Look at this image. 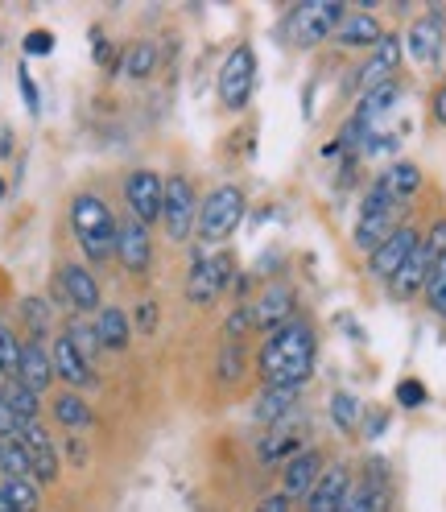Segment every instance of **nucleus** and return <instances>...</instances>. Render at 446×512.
<instances>
[{"mask_svg":"<svg viewBox=\"0 0 446 512\" xmlns=\"http://www.w3.org/2000/svg\"><path fill=\"white\" fill-rule=\"evenodd\" d=\"M314 356H318V343H314V331L302 318H290L285 327H277L265 347H261V376L273 389H302L314 372Z\"/></svg>","mask_w":446,"mask_h":512,"instance_id":"f257e3e1","label":"nucleus"},{"mask_svg":"<svg viewBox=\"0 0 446 512\" xmlns=\"http://www.w3.org/2000/svg\"><path fill=\"white\" fill-rule=\"evenodd\" d=\"M71 228L79 236V248L91 256L95 265L116 256V219L100 195H75L71 203Z\"/></svg>","mask_w":446,"mask_h":512,"instance_id":"f03ea898","label":"nucleus"},{"mask_svg":"<svg viewBox=\"0 0 446 512\" xmlns=\"http://www.w3.org/2000/svg\"><path fill=\"white\" fill-rule=\"evenodd\" d=\"M215 91H219V104L228 112H244L252 91H257V50L248 42H240L228 58H223V67L215 75Z\"/></svg>","mask_w":446,"mask_h":512,"instance_id":"7ed1b4c3","label":"nucleus"},{"mask_svg":"<svg viewBox=\"0 0 446 512\" xmlns=\"http://www.w3.org/2000/svg\"><path fill=\"white\" fill-rule=\"evenodd\" d=\"M244 219V190L240 186H215L199 207V240L223 244Z\"/></svg>","mask_w":446,"mask_h":512,"instance_id":"20e7f679","label":"nucleus"},{"mask_svg":"<svg viewBox=\"0 0 446 512\" xmlns=\"http://www.w3.org/2000/svg\"><path fill=\"white\" fill-rule=\"evenodd\" d=\"M199 190L186 174H170L166 178V207H162V223L174 244H186L190 232L199 228Z\"/></svg>","mask_w":446,"mask_h":512,"instance_id":"39448f33","label":"nucleus"},{"mask_svg":"<svg viewBox=\"0 0 446 512\" xmlns=\"http://www.w3.org/2000/svg\"><path fill=\"white\" fill-rule=\"evenodd\" d=\"M343 17H347V9L339 0H306V5H298L290 13V34L298 46H318V42L335 38Z\"/></svg>","mask_w":446,"mask_h":512,"instance_id":"423d86ee","label":"nucleus"},{"mask_svg":"<svg viewBox=\"0 0 446 512\" xmlns=\"http://www.w3.org/2000/svg\"><path fill=\"white\" fill-rule=\"evenodd\" d=\"M232 273H236V261L228 252H215V256L195 252V269H190V277H186V298L199 302V306H211L223 290H228Z\"/></svg>","mask_w":446,"mask_h":512,"instance_id":"0eeeda50","label":"nucleus"},{"mask_svg":"<svg viewBox=\"0 0 446 512\" xmlns=\"http://www.w3.org/2000/svg\"><path fill=\"white\" fill-rule=\"evenodd\" d=\"M124 199H129V215L141 219L145 228L162 219L166 207V178H157L153 170H133L129 182H124Z\"/></svg>","mask_w":446,"mask_h":512,"instance_id":"6e6552de","label":"nucleus"},{"mask_svg":"<svg viewBox=\"0 0 446 512\" xmlns=\"http://www.w3.org/2000/svg\"><path fill=\"white\" fill-rule=\"evenodd\" d=\"M418 244H422V232L409 228V223H401V228H397L385 244H380L376 252H368V273H372L376 281H393Z\"/></svg>","mask_w":446,"mask_h":512,"instance_id":"1a4fd4ad","label":"nucleus"},{"mask_svg":"<svg viewBox=\"0 0 446 512\" xmlns=\"http://www.w3.org/2000/svg\"><path fill=\"white\" fill-rule=\"evenodd\" d=\"M116 256H120V265L129 269V273H149V265H153V236H149V228L141 219H120L116 223Z\"/></svg>","mask_w":446,"mask_h":512,"instance_id":"9d476101","label":"nucleus"},{"mask_svg":"<svg viewBox=\"0 0 446 512\" xmlns=\"http://www.w3.org/2000/svg\"><path fill=\"white\" fill-rule=\"evenodd\" d=\"M248 314H252V327L265 331V335H273L277 327H285V323L294 318V290H290L285 281H273L269 290L257 294V302L248 306Z\"/></svg>","mask_w":446,"mask_h":512,"instance_id":"9b49d317","label":"nucleus"},{"mask_svg":"<svg viewBox=\"0 0 446 512\" xmlns=\"http://www.w3.org/2000/svg\"><path fill=\"white\" fill-rule=\"evenodd\" d=\"M347 492H352V471H347V463H331V467H323L318 484L310 488V496L302 504H306V512H339Z\"/></svg>","mask_w":446,"mask_h":512,"instance_id":"f8f14e48","label":"nucleus"},{"mask_svg":"<svg viewBox=\"0 0 446 512\" xmlns=\"http://www.w3.org/2000/svg\"><path fill=\"white\" fill-rule=\"evenodd\" d=\"M442 46H446V29L438 17H418L405 29V54L418 62V67H434L442 58Z\"/></svg>","mask_w":446,"mask_h":512,"instance_id":"ddd939ff","label":"nucleus"},{"mask_svg":"<svg viewBox=\"0 0 446 512\" xmlns=\"http://www.w3.org/2000/svg\"><path fill=\"white\" fill-rule=\"evenodd\" d=\"M401 50H405V38L401 34H385L376 42V50L368 54V62L360 67V91H372L380 83H393V71L401 67Z\"/></svg>","mask_w":446,"mask_h":512,"instance_id":"4468645a","label":"nucleus"},{"mask_svg":"<svg viewBox=\"0 0 446 512\" xmlns=\"http://www.w3.org/2000/svg\"><path fill=\"white\" fill-rule=\"evenodd\" d=\"M58 285H62V298H67L75 310H83V314H100V281H95V273L87 269V265H62L58 269Z\"/></svg>","mask_w":446,"mask_h":512,"instance_id":"2eb2a0df","label":"nucleus"},{"mask_svg":"<svg viewBox=\"0 0 446 512\" xmlns=\"http://www.w3.org/2000/svg\"><path fill=\"white\" fill-rule=\"evenodd\" d=\"M21 442H25V451L29 459H34V484H54L58 479V451H54V438L42 422H25L21 426Z\"/></svg>","mask_w":446,"mask_h":512,"instance_id":"dca6fc26","label":"nucleus"},{"mask_svg":"<svg viewBox=\"0 0 446 512\" xmlns=\"http://www.w3.org/2000/svg\"><path fill=\"white\" fill-rule=\"evenodd\" d=\"M318 475H323V455L306 446L302 455H294L290 463L281 467V492L290 496V500H306L310 488L318 484Z\"/></svg>","mask_w":446,"mask_h":512,"instance_id":"f3484780","label":"nucleus"},{"mask_svg":"<svg viewBox=\"0 0 446 512\" xmlns=\"http://www.w3.org/2000/svg\"><path fill=\"white\" fill-rule=\"evenodd\" d=\"M50 360H54V376L67 380L71 389H87V384H91V360L83 356V351H79L67 335H54Z\"/></svg>","mask_w":446,"mask_h":512,"instance_id":"a211bd4d","label":"nucleus"},{"mask_svg":"<svg viewBox=\"0 0 446 512\" xmlns=\"http://www.w3.org/2000/svg\"><path fill=\"white\" fill-rule=\"evenodd\" d=\"M380 38H385V29H380V21H376L368 9L347 13V17L339 21V29H335V42L347 46V50H376Z\"/></svg>","mask_w":446,"mask_h":512,"instance_id":"6ab92c4d","label":"nucleus"},{"mask_svg":"<svg viewBox=\"0 0 446 512\" xmlns=\"http://www.w3.org/2000/svg\"><path fill=\"white\" fill-rule=\"evenodd\" d=\"M25 389H34L38 397L54 384V360H50V351L34 339H25L21 343V376H17Z\"/></svg>","mask_w":446,"mask_h":512,"instance_id":"aec40b11","label":"nucleus"},{"mask_svg":"<svg viewBox=\"0 0 446 512\" xmlns=\"http://www.w3.org/2000/svg\"><path fill=\"white\" fill-rule=\"evenodd\" d=\"M430 273H434V261H430V256H426V248L418 244V248H413V256H409V261L401 265V273L389 281V290L401 298V302H409V298H418L422 290H426V281H430Z\"/></svg>","mask_w":446,"mask_h":512,"instance_id":"412c9836","label":"nucleus"},{"mask_svg":"<svg viewBox=\"0 0 446 512\" xmlns=\"http://www.w3.org/2000/svg\"><path fill=\"white\" fill-rule=\"evenodd\" d=\"M397 100H401V83H397V79H393V83H380V87H372V91H364V95H360V108H356V116H352V120L372 133V128L393 112V104H397Z\"/></svg>","mask_w":446,"mask_h":512,"instance_id":"4be33fe9","label":"nucleus"},{"mask_svg":"<svg viewBox=\"0 0 446 512\" xmlns=\"http://www.w3.org/2000/svg\"><path fill=\"white\" fill-rule=\"evenodd\" d=\"M294 405H298V389H273V384H265L261 397L252 401V418L265 426H281L294 413Z\"/></svg>","mask_w":446,"mask_h":512,"instance_id":"5701e85b","label":"nucleus"},{"mask_svg":"<svg viewBox=\"0 0 446 512\" xmlns=\"http://www.w3.org/2000/svg\"><path fill=\"white\" fill-rule=\"evenodd\" d=\"M401 228L397 223V211H380V215H360L356 219V232H352V244L360 252H376L380 244H385L393 232Z\"/></svg>","mask_w":446,"mask_h":512,"instance_id":"b1692460","label":"nucleus"},{"mask_svg":"<svg viewBox=\"0 0 446 512\" xmlns=\"http://www.w3.org/2000/svg\"><path fill=\"white\" fill-rule=\"evenodd\" d=\"M95 335H100V347L108 351H124L129 347V335H133V323L129 314H124L120 306H100V314H95Z\"/></svg>","mask_w":446,"mask_h":512,"instance_id":"393cba45","label":"nucleus"},{"mask_svg":"<svg viewBox=\"0 0 446 512\" xmlns=\"http://www.w3.org/2000/svg\"><path fill=\"white\" fill-rule=\"evenodd\" d=\"M302 451H306L302 430H285V426H277L273 434L261 438V459H265V463H290V459L302 455Z\"/></svg>","mask_w":446,"mask_h":512,"instance_id":"a878e982","label":"nucleus"},{"mask_svg":"<svg viewBox=\"0 0 446 512\" xmlns=\"http://www.w3.org/2000/svg\"><path fill=\"white\" fill-rule=\"evenodd\" d=\"M380 182H385V190L397 203H405V199H413L422 190V170L413 162H393L385 174H380Z\"/></svg>","mask_w":446,"mask_h":512,"instance_id":"bb28decb","label":"nucleus"},{"mask_svg":"<svg viewBox=\"0 0 446 512\" xmlns=\"http://www.w3.org/2000/svg\"><path fill=\"white\" fill-rule=\"evenodd\" d=\"M50 409H54V422L67 426V430H87L91 426V405L79 393H58L50 401Z\"/></svg>","mask_w":446,"mask_h":512,"instance_id":"cd10ccee","label":"nucleus"},{"mask_svg":"<svg viewBox=\"0 0 446 512\" xmlns=\"http://www.w3.org/2000/svg\"><path fill=\"white\" fill-rule=\"evenodd\" d=\"M120 75H129V79H149L157 71V46L153 42H133L129 50L120 54Z\"/></svg>","mask_w":446,"mask_h":512,"instance_id":"c85d7f7f","label":"nucleus"},{"mask_svg":"<svg viewBox=\"0 0 446 512\" xmlns=\"http://www.w3.org/2000/svg\"><path fill=\"white\" fill-rule=\"evenodd\" d=\"M0 471L5 479H34V459L21 438H0Z\"/></svg>","mask_w":446,"mask_h":512,"instance_id":"c756f323","label":"nucleus"},{"mask_svg":"<svg viewBox=\"0 0 446 512\" xmlns=\"http://www.w3.org/2000/svg\"><path fill=\"white\" fill-rule=\"evenodd\" d=\"M331 422H335L343 434H356V430H360V422H364V401H360L356 393L339 389V393L331 397Z\"/></svg>","mask_w":446,"mask_h":512,"instance_id":"7c9ffc66","label":"nucleus"},{"mask_svg":"<svg viewBox=\"0 0 446 512\" xmlns=\"http://www.w3.org/2000/svg\"><path fill=\"white\" fill-rule=\"evenodd\" d=\"M5 405L17 413V422H38V413H42L38 393L25 389L21 380H9V384H5Z\"/></svg>","mask_w":446,"mask_h":512,"instance_id":"2f4dec72","label":"nucleus"},{"mask_svg":"<svg viewBox=\"0 0 446 512\" xmlns=\"http://www.w3.org/2000/svg\"><path fill=\"white\" fill-rule=\"evenodd\" d=\"M21 314H25V335L34 339V343H42V339L50 335V327H54L50 302H46V298H25V302H21Z\"/></svg>","mask_w":446,"mask_h":512,"instance_id":"473e14b6","label":"nucleus"},{"mask_svg":"<svg viewBox=\"0 0 446 512\" xmlns=\"http://www.w3.org/2000/svg\"><path fill=\"white\" fill-rule=\"evenodd\" d=\"M21 376V339L13 327L0 323V380H17Z\"/></svg>","mask_w":446,"mask_h":512,"instance_id":"72a5a7b5","label":"nucleus"},{"mask_svg":"<svg viewBox=\"0 0 446 512\" xmlns=\"http://www.w3.org/2000/svg\"><path fill=\"white\" fill-rule=\"evenodd\" d=\"M0 492L9 496V504H13L17 512H38V508H42V492H38L34 479H5V484H0Z\"/></svg>","mask_w":446,"mask_h":512,"instance_id":"f704fd0d","label":"nucleus"},{"mask_svg":"<svg viewBox=\"0 0 446 512\" xmlns=\"http://www.w3.org/2000/svg\"><path fill=\"white\" fill-rule=\"evenodd\" d=\"M426 302H430V310H434L438 318H446V256L434 265V273H430V281H426Z\"/></svg>","mask_w":446,"mask_h":512,"instance_id":"c9c22d12","label":"nucleus"},{"mask_svg":"<svg viewBox=\"0 0 446 512\" xmlns=\"http://www.w3.org/2000/svg\"><path fill=\"white\" fill-rule=\"evenodd\" d=\"M240 376H244V347L240 339H232L219 351V380H240Z\"/></svg>","mask_w":446,"mask_h":512,"instance_id":"e433bc0d","label":"nucleus"},{"mask_svg":"<svg viewBox=\"0 0 446 512\" xmlns=\"http://www.w3.org/2000/svg\"><path fill=\"white\" fill-rule=\"evenodd\" d=\"M397 401H401L405 409H422V405H426V384L413 380V376H405V380L397 384Z\"/></svg>","mask_w":446,"mask_h":512,"instance_id":"4c0bfd02","label":"nucleus"},{"mask_svg":"<svg viewBox=\"0 0 446 512\" xmlns=\"http://www.w3.org/2000/svg\"><path fill=\"white\" fill-rule=\"evenodd\" d=\"M67 339H71V343L83 351L87 360L95 356V351H100V335H95V327H87V323H75V327L67 331Z\"/></svg>","mask_w":446,"mask_h":512,"instance_id":"58836bf2","label":"nucleus"},{"mask_svg":"<svg viewBox=\"0 0 446 512\" xmlns=\"http://www.w3.org/2000/svg\"><path fill=\"white\" fill-rule=\"evenodd\" d=\"M422 248H426V256H430L434 265L442 261V256H446V219H438L434 228H430V232L422 236Z\"/></svg>","mask_w":446,"mask_h":512,"instance_id":"ea45409f","label":"nucleus"},{"mask_svg":"<svg viewBox=\"0 0 446 512\" xmlns=\"http://www.w3.org/2000/svg\"><path fill=\"white\" fill-rule=\"evenodd\" d=\"M17 87H21V95H25V108L38 116V108H42V100H38V83H34V75H29L25 67L17 71Z\"/></svg>","mask_w":446,"mask_h":512,"instance_id":"a19ab883","label":"nucleus"},{"mask_svg":"<svg viewBox=\"0 0 446 512\" xmlns=\"http://www.w3.org/2000/svg\"><path fill=\"white\" fill-rule=\"evenodd\" d=\"M54 50V34L50 29H34V34L25 38V54H50Z\"/></svg>","mask_w":446,"mask_h":512,"instance_id":"79ce46f5","label":"nucleus"},{"mask_svg":"<svg viewBox=\"0 0 446 512\" xmlns=\"http://www.w3.org/2000/svg\"><path fill=\"white\" fill-rule=\"evenodd\" d=\"M21 426L25 422H17V413L0 401V438H21Z\"/></svg>","mask_w":446,"mask_h":512,"instance_id":"37998d69","label":"nucleus"},{"mask_svg":"<svg viewBox=\"0 0 446 512\" xmlns=\"http://www.w3.org/2000/svg\"><path fill=\"white\" fill-rule=\"evenodd\" d=\"M360 426H364V434H368V438H380V434H385V426H389V413H385V409L364 413V422H360Z\"/></svg>","mask_w":446,"mask_h":512,"instance_id":"c03bdc74","label":"nucleus"},{"mask_svg":"<svg viewBox=\"0 0 446 512\" xmlns=\"http://www.w3.org/2000/svg\"><path fill=\"white\" fill-rule=\"evenodd\" d=\"M290 496H285V492H273V496H265V500H257V508H252V512H290Z\"/></svg>","mask_w":446,"mask_h":512,"instance_id":"a18cd8bd","label":"nucleus"},{"mask_svg":"<svg viewBox=\"0 0 446 512\" xmlns=\"http://www.w3.org/2000/svg\"><path fill=\"white\" fill-rule=\"evenodd\" d=\"M244 327H252V314H248V306L232 314V323H228V335H232V339H240V331H244Z\"/></svg>","mask_w":446,"mask_h":512,"instance_id":"49530a36","label":"nucleus"},{"mask_svg":"<svg viewBox=\"0 0 446 512\" xmlns=\"http://www.w3.org/2000/svg\"><path fill=\"white\" fill-rule=\"evenodd\" d=\"M434 120H438V124L446 128V83H442V87L434 91Z\"/></svg>","mask_w":446,"mask_h":512,"instance_id":"de8ad7c7","label":"nucleus"},{"mask_svg":"<svg viewBox=\"0 0 446 512\" xmlns=\"http://www.w3.org/2000/svg\"><path fill=\"white\" fill-rule=\"evenodd\" d=\"M153 323H157L153 302H141V331H153Z\"/></svg>","mask_w":446,"mask_h":512,"instance_id":"09e8293b","label":"nucleus"},{"mask_svg":"<svg viewBox=\"0 0 446 512\" xmlns=\"http://www.w3.org/2000/svg\"><path fill=\"white\" fill-rule=\"evenodd\" d=\"M0 512H17V508L9 504V496H5V492H0Z\"/></svg>","mask_w":446,"mask_h":512,"instance_id":"8fccbe9b","label":"nucleus"},{"mask_svg":"<svg viewBox=\"0 0 446 512\" xmlns=\"http://www.w3.org/2000/svg\"><path fill=\"white\" fill-rule=\"evenodd\" d=\"M5 195H9V186H5V178H0V203H5Z\"/></svg>","mask_w":446,"mask_h":512,"instance_id":"3c124183","label":"nucleus"},{"mask_svg":"<svg viewBox=\"0 0 446 512\" xmlns=\"http://www.w3.org/2000/svg\"><path fill=\"white\" fill-rule=\"evenodd\" d=\"M0 401H5V380H0Z\"/></svg>","mask_w":446,"mask_h":512,"instance_id":"603ef678","label":"nucleus"}]
</instances>
